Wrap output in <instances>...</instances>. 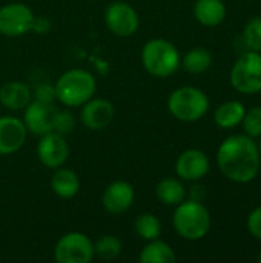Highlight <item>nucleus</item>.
<instances>
[{
    "instance_id": "6ab92c4d",
    "label": "nucleus",
    "mask_w": 261,
    "mask_h": 263,
    "mask_svg": "<svg viewBox=\"0 0 261 263\" xmlns=\"http://www.w3.org/2000/svg\"><path fill=\"white\" fill-rule=\"evenodd\" d=\"M155 196L160 203L166 206H177L186 199V190L178 179H162L155 186Z\"/></svg>"
},
{
    "instance_id": "412c9836",
    "label": "nucleus",
    "mask_w": 261,
    "mask_h": 263,
    "mask_svg": "<svg viewBox=\"0 0 261 263\" xmlns=\"http://www.w3.org/2000/svg\"><path fill=\"white\" fill-rule=\"evenodd\" d=\"M245 112L246 109L238 100H229L217 108L214 114V120L222 129H229L242 123Z\"/></svg>"
},
{
    "instance_id": "cd10ccee",
    "label": "nucleus",
    "mask_w": 261,
    "mask_h": 263,
    "mask_svg": "<svg viewBox=\"0 0 261 263\" xmlns=\"http://www.w3.org/2000/svg\"><path fill=\"white\" fill-rule=\"evenodd\" d=\"M32 99L38 102H45V103H52L54 100H57L55 88L49 83H40L32 91Z\"/></svg>"
},
{
    "instance_id": "f257e3e1",
    "label": "nucleus",
    "mask_w": 261,
    "mask_h": 263,
    "mask_svg": "<svg viewBox=\"0 0 261 263\" xmlns=\"http://www.w3.org/2000/svg\"><path fill=\"white\" fill-rule=\"evenodd\" d=\"M217 163L231 182L249 183L260 171L261 157L257 143L248 134L229 136L218 146Z\"/></svg>"
},
{
    "instance_id": "393cba45",
    "label": "nucleus",
    "mask_w": 261,
    "mask_h": 263,
    "mask_svg": "<svg viewBox=\"0 0 261 263\" xmlns=\"http://www.w3.org/2000/svg\"><path fill=\"white\" fill-rule=\"evenodd\" d=\"M243 39L251 51L261 52V15L252 17L243 31Z\"/></svg>"
},
{
    "instance_id": "a878e982",
    "label": "nucleus",
    "mask_w": 261,
    "mask_h": 263,
    "mask_svg": "<svg viewBox=\"0 0 261 263\" xmlns=\"http://www.w3.org/2000/svg\"><path fill=\"white\" fill-rule=\"evenodd\" d=\"M242 123H243L245 133L249 137L252 139L261 137V106H254L249 111H246Z\"/></svg>"
},
{
    "instance_id": "c85d7f7f",
    "label": "nucleus",
    "mask_w": 261,
    "mask_h": 263,
    "mask_svg": "<svg viewBox=\"0 0 261 263\" xmlns=\"http://www.w3.org/2000/svg\"><path fill=\"white\" fill-rule=\"evenodd\" d=\"M248 230L255 239L261 240V206L255 208L249 214V217H248Z\"/></svg>"
},
{
    "instance_id": "c756f323",
    "label": "nucleus",
    "mask_w": 261,
    "mask_h": 263,
    "mask_svg": "<svg viewBox=\"0 0 261 263\" xmlns=\"http://www.w3.org/2000/svg\"><path fill=\"white\" fill-rule=\"evenodd\" d=\"M49 29H51V22L46 17H34L31 31H34L35 34H46L49 32Z\"/></svg>"
},
{
    "instance_id": "7c9ffc66",
    "label": "nucleus",
    "mask_w": 261,
    "mask_h": 263,
    "mask_svg": "<svg viewBox=\"0 0 261 263\" xmlns=\"http://www.w3.org/2000/svg\"><path fill=\"white\" fill-rule=\"evenodd\" d=\"M189 197H191V200L202 202L206 197V188L202 186V185H194L191 188V191H189Z\"/></svg>"
},
{
    "instance_id": "473e14b6",
    "label": "nucleus",
    "mask_w": 261,
    "mask_h": 263,
    "mask_svg": "<svg viewBox=\"0 0 261 263\" xmlns=\"http://www.w3.org/2000/svg\"><path fill=\"white\" fill-rule=\"evenodd\" d=\"M258 260H260V263H261V253H260V256H258Z\"/></svg>"
},
{
    "instance_id": "f03ea898",
    "label": "nucleus",
    "mask_w": 261,
    "mask_h": 263,
    "mask_svg": "<svg viewBox=\"0 0 261 263\" xmlns=\"http://www.w3.org/2000/svg\"><path fill=\"white\" fill-rule=\"evenodd\" d=\"M55 97L60 103L68 108H80L89 99L94 97L97 89L95 77L82 68L68 69L63 72L55 85Z\"/></svg>"
},
{
    "instance_id": "39448f33",
    "label": "nucleus",
    "mask_w": 261,
    "mask_h": 263,
    "mask_svg": "<svg viewBox=\"0 0 261 263\" xmlns=\"http://www.w3.org/2000/svg\"><path fill=\"white\" fill-rule=\"evenodd\" d=\"M168 109L180 122H197L208 112L209 99L200 88L182 86L168 97Z\"/></svg>"
},
{
    "instance_id": "2f4dec72",
    "label": "nucleus",
    "mask_w": 261,
    "mask_h": 263,
    "mask_svg": "<svg viewBox=\"0 0 261 263\" xmlns=\"http://www.w3.org/2000/svg\"><path fill=\"white\" fill-rule=\"evenodd\" d=\"M257 148H258V153H260V157H261V137H260V142H258V145H257Z\"/></svg>"
},
{
    "instance_id": "ddd939ff",
    "label": "nucleus",
    "mask_w": 261,
    "mask_h": 263,
    "mask_svg": "<svg viewBox=\"0 0 261 263\" xmlns=\"http://www.w3.org/2000/svg\"><path fill=\"white\" fill-rule=\"evenodd\" d=\"M209 171V159L202 149H186L175 162V173L186 182H198Z\"/></svg>"
},
{
    "instance_id": "7ed1b4c3",
    "label": "nucleus",
    "mask_w": 261,
    "mask_h": 263,
    "mask_svg": "<svg viewBox=\"0 0 261 263\" xmlns=\"http://www.w3.org/2000/svg\"><path fill=\"white\" fill-rule=\"evenodd\" d=\"M172 225L177 234L186 240L203 239L211 230V214L208 208L197 200H183L175 206Z\"/></svg>"
},
{
    "instance_id": "b1692460",
    "label": "nucleus",
    "mask_w": 261,
    "mask_h": 263,
    "mask_svg": "<svg viewBox=\"0 0 261 263\" xmlns=\"http://www.w3.org/2000/svg\"><path fill=\"white\" fill-rule=\"evenodd\" d=\"M123 245L117 236L105 234L94 242V256L102 260H114L122 254Z\"/></svg>"
},
{
    "instance_id": "f8f14e48",
    "label": "nucleus",
    "mask_w": 261,
    "mask_h": 263,
    "mask_svg": "<svg viewBox=\"0 0 261 263\" xmlns=\"http://www.w3.org/2000/svg\"><path fill=\"white\" fill-rule=\"evenodd\" d=\"M55 112H57V108L52 103H45V102H38L32 99L25 108L23 123L26 129L31 131L32 134L43 136L52 131Z\"/></svg>"
},
{
    "instance_id": "f3484780",
    "label": "nucleus",
    "mask_w": 261,
    "mask_h": 263,
    "mask_svg": "<svg viewBox=\"0 0 261 263\" xmlns=\"http://www.w3.org/2000/svg\"><path fill=\"white\" fill-rule=\"evenodd\" d=\"M51 190L60 199H72L80 191V179L77 173L69 168H55L51 177Z\"/></svg>"
},
{
    "instance_id": "423d86ee",
    "label": "nucleus",
    "mask_w": 261,
    "mask_h": 263,
    "mask_svg": "<svg viewBox=\"0 0 261 263\" xmlns=\"http://www.w3.org/2000/svg\"><path fill=\"white\" fill-rule=\"evenodd\" d=\"M231 83L242 94L261 92V54L249 51L240 55L231 69Z\"/></svg>"
},
{
    "instance_id": "5701e85b",
    "label": "nucleus",
    "mask_w": 261,
    "mask_h": 263,
    "mask_svg": "<svg viewBox=\"0 0 261 263\" xmlns=\"http://www.w3.org/2000/svg\"><path fill=\"white\" fill-rule=\"evenodd\" d=\"M135 233L146 242L158 239L162 234V223L160 219L152 213H143L140 214L134 222Z\"/></svg>"
},
{
    "instance_id": "bb28decb",
    "label": "nucleus",
    "mask_w": 261,
    "mask_h": 263,
    "mask_svg": "<svg viewBox=\"0 0 261 263\" xmlns=\"http://www.w3.org/2000/svg\"><path fill=\"white\" fill-rule=\"evenodd\" d=\"M75 128V119L74 116L69 112V111H58L55 112L54 116V126H52V131L54 133H58L62 136H66L69 134L72 129Z\"/></svg>"
},
{
    "instance_id": "4468645a",
    "label": "nucleus",
    "mask_w": 261,
    "mask_h": 263,
    "mask_svg": "<svg viewBox=\"0 0 261 263\" xmlns=\"http://www.w3.org/2000/svg\"><path fill=\"white\" fill-rule=\"evenodd\" d=\"M134 199H135V191L132 185L125 180H115L105 188L102 196V203L105 211L118 216L132 206Z\"/></svg>"
},
{
    "instance_id": "20e7f679",
    "label": "nucleus",
    "mask_w": 261,
    "mask_h": 263,
    "mask_svg": "<svg viewBox=\"0 0 261 263\" xmlns=\"http://www.w3.org/2000/svg\"><path fill=\"white\" fill-rule=\"evenodd\" d=\"M180 52L166 39H151L142 49V65L154 77L165 79L180 68Z\"/></svg>"
},
{
    "instance_id": "9d476101",
    "label": "nucleus",
    "mask_w": 261,
    "mask_h": 263,
    "mask_svg": "<svg viewBox=\"0 0 261 263\" xmlns=\"http://www.w3.org/2000/svg\"><path fill=\"white\" fill-rule=\"evenodd\" d=\"M37 157L46 168L55 170L63 166L69 157V145L65 140V136L54 131L40 136L37 143Z\"/></svg>"
},
{
    "instance_id": "9b49d317",
    "label": "nucleus",
    "mask_w": 261,
    "mask_h": 263,
    "mask_svg": "<svg viewBox=\"0 0 261 263\" xmlns=\"http://www.w3.org/2000/svg\"><path fill=\"white\" fill-rule=\"evenodd\" d=\"M80 112V120L85 128L91 131H102L108 128L115 116V108L108 99H89L83 103Z\"/></svg>"
},
{
    "instance_id": "aec40b11",
    "label": "nucleus",
    "mask_w": 261,
    "mask_h": 263,
    "mask_svg": "<svg viewBox=\"0 0 261 263\" xmlns=\"http://www.w3.org/2000/svg\"><path fill=\"white\" fill-rule=\"evenodd\" d=\"M138 260L142 263H174L177 260V256L171 245L160 239H154L143 247Z\"/></svg>"
},
{
    "instance_id": "1a4fd4ad",
    "label": "nucleus",
    "mask_w": 261,
    "mask_h": 263,
    "mask_svg": "<svg viewBox=\"0 0 261 263\" xmlns=\"http://www.w3.org/2000/svg\"><path fill=\"white\" fill-rule=\"evenodd\" d=\"M34 17V12L25 3H6L0 8V34L18 37L31 32Z\"/></svg>"
},
{
    "instance_id": "dca6fc26",
    "label": "nucleus",
    "mask_w": 261,
    "mask_h": 263,
    "mask_svg": "<svg viewBox=\"0 0 261 263\" xmlns=\"http://www.w3.org/2000/svg\"><path fill=\"white\" fill-rule=\"evenodd\" d=\"M31 100H32V91L23 82L11 80L0 86V103L8 109L12 111L25 109Z\"/></svg>"
},
{
    "instance_id": "2eb2a0df",
    "label": "nucleus",
    "mask_w": 261,
    "mask_h": 263,
    "mask_svg": "<svg viewBox=\"0 0 261 263\" xmlns=\"http://www.w3.org/2000/svg\"><path fill=\"white\" fill-rule=\"evenodd\" d=\"M26 126L23 120L12 116L0 117V156L17 153L26 142Z\"/></svg>"
},
{
    "instance_id": "4be33fe9",
    "label": "nucleus",
    "mask_w": 261,
    "mask_h": 263,
    "mask_svg": "<svg viewBox=\"0 0 261 263\" xmlns=\"http://www.w3.org/2000/svg\"><path fill=\"white\" fill-rule=\"evenodd\" d=\"M182 65L191 74H202L211 68L212 55L205 48H194L185 54V57L182 59Z\"/></svg>"
},
{
    "instance_id": "6e6552de",
    "label": "nucleus",
    "mask_w": 261,
    "mask_h": 263,
    "mask_svg": "<svg viewBox=\"0 0 261 263\" xmlns=\"http://www.w3.org/2000/svg\"><path fill=\"white\" fill-rule=\"evenodd\" d=\"M105 23L108 29L118 37H129L137 32L140 17L135 8L126 2H112L105 11Z\"/></svg>"
},
{
    "instance_id": "0eeeda50",
    "label": "nucleus",
    "mask_w": 261,
    "mask_h": 263,
    "mask_svg": "<svg viewBox=\"0 0 261 263\" xmlns=\"http://www.w3.org/2000/svg\"><path fill=\"white\" fill-rule=\"evenodd\" d=\"M94 257V242L83 233H68L54 247L57 263H89Z\"/></svg>"
},
{
    "instance_id": "a211bd4d",
    "label": "nucleus",
    "mask_w": 261,
    "mask_h": 263,
    "mask_svg": "<svg viewBox=\"0 0 261 263\" xmlns=\"http://www.w3.org/2000/svg\"><path fill=\"white\" fill-rule=\"evenodd\" d=\"M194 15L203 26H217L226 17V6L222 0H197Z\"/></svg>"
}]
</instances>
